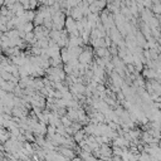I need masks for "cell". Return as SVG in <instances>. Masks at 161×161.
I'll return each mask as SVG.
<instances>
[{"label": "cell", "instance_id": "obj_1", "mask_svg": "<svg viewBox=\"0 0 161 161\" xmlns=\"http://www.w3.org/2000/svg\"><path fill=\"white\" fill-rule=\"evenodd\" d=\"M159 146H160V149H161V142H160V145H159Z\"/></svg>", "mask_w": 161, "mask_h": 161}]
</instances>
